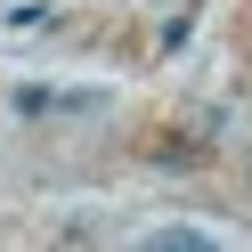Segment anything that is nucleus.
Segmentation results:
<instances>
[{"instance_id":"obj_1","label":"nucleus","mask_w":252,"mask_h":252,"mask_svg":"<svg viewBox=\"0 0 252 252\" xmlns=\"http://www.w3.org/2000/svg\"><path fill=\"white\" fill-rule=\"evenodd\" d=\"M147 244H155V252H203V244H212V236H195V228H155Z\"/></svg>"}]
</instances>
